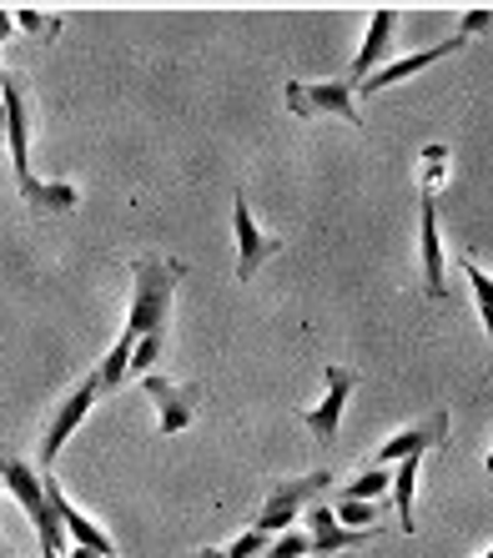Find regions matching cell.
Masks as SVG:
<instances>
[{"label":"cell","instance_id":"9c48e42d","mask_svg":"<svg viewBox=\"0 0 493 558\" xmlns=\"http://www.w3.org/2000/svg\"><path fill=\"white\" fill-rule=\"evenodd\" d=\"M352 388H358V373H348V367H327V392H323V403L302 413L308 433L323 442V448L338 438V423H342V408H348V392H352Z\"/></svg>","mask_w":493,"mask_h":558},{"label":"cell","instance_id":"ba28073f","mask_svg":"<svg viewBox=\"0 0 493 558\" xmlns=\"http://www.w3.org/2000/svg\"><path fill=\"white\" fill-rule=\"evenodd\" d=\"M142 392L156 403V417H161V433H182L187 423L202 408V388H187V383H171L167 373H146Z\"/></svg>","mask_w":493,"mask_h":558},{"label":"cell","instance_id":"9a60e30c","mask_svg":"<svg viewBox=\"0 0 493 558\" xmlns=\"http://www.w3.org/2000/svg\"><path fill=\"white\" fill-rule=\"evenodd\" d=\"M388 488H393V473L388 468H373L363 478H352L348 488H342V498H348V504H373V498H383Z\"/></svg>","mask_w":493,"mask_h":558},{"label":"cell","instance_id":"4fadbf2b","mask_svg":"<svg viewBox=\"0 0 493 558\" xmlns=\"http://www.w3.org/2000/svg\"><path fill=\"white\" fill-rule=\"evenodd\" d=\"M393 26H398V11L393 5H383V11H373V21H368V36L363 46H358V56L348 61V81L358 86V81H368V71H373L383 56L393 51Z\"/></svg>","mask_w":493,"mask_h":558},{"label":"cell","instance_id":"83f0119b","mask_svg":"<svg viewBox=\"0 0 493 558\" xmlns=\"http://www.w3.org/2000/svg\"><path fill=\"white\" fill-rule=\"evenodd\" d=\"M483 473H493V453H489V458H483Z\"/></svg>","mask_w":493,"mask_h":558},{"label":"cell","instance_id":"7c38bea8","mask_svg":"<svg viewBox=\"0 0 493 558\" xmlns=\"http://www.w3.org/2000/svg\"><path fill=\"white\" fill-rule=\"evenodd\" d=\"M468 46V36H448L443 46H423V51H413V56H402V61H388V71H373V76L363 81V96H377V92H388V86H398V81H408V76H418L423 65H433V61H443V56H458Z\"/></svg>","mask_w":493,"mask_h":558},{"label":"cell","instance_id":"cb8c5ba5","mask_svg":"<svg viewBox=\"0 0 493 558\" xmlns=\"http://www.w3.org/2000/svg\"><path fill=\"white\" fill-rule=\"evenodd\" d=\"M11 36H15V15H11V11H0V46H5Z\"/></svg>","mask_w":493,"mask_h":558},{"label":"cell","instance_id":"30bf717a","mask_svg":"<svg viewBox=\"0 0 493 558\" xmlns=\"http://www.w3.org/2000/svg\"><path fill=\"white\" fill-rule=\"evenodd\" d=\"M438 442H448V413H433V417H423L418 428L393 433V438L377 448V463L393 468V463H402V458H423L429 448H438Z\"/></svg>","mask_w":493,"mask_h":558},{"label":"cell","instance_id":"6da1fadb","mask_svg":"<svg viewBox=\"0 0 493 558\" xmlns=\"http://www.w3.org/2000/svg\"><path fill=\"white\" fill-rule=\"evenodd\" d=\"M177 282H182V262H177V257H136V262H131V312H127V327H121L117 348L106 352V363L96 367L101 392H117L121 388V377H127V367H131L136 342L167 338L171 292H177Z\"/></svg>","mask_w":493,"mask_h":558},{"label":"cell","instance_id":"8fae6325","mask_svg":"<svg viewBox=\"0 0 493 558\" xmlns=\"http://www.w3.org/2000/svg\"><path fill=\"white\" fill-rule=\"evenodd\" d=\"M418 221H423V292H429V302H448V282H443L438 202H433V196H418Z\"/></svg>","mask_w":493,"mask_h":558},{"label":"cell","instance_id":"8992f818","mask_svg":"<svg viewBox=\"0 0 493 558\" xmlns=\"http://www.w3.org/2000/svg\"><path fill=\"white\" fill-rule=\"evenodd\" d=\"M96 398H106V392H101V377H96V373H86V377H81V388H71L61 398V408L51 413V428H46V442H40V473L56 463V453H61L65 442H71V433L86 423V413L96 408Z\"/></svg>","mask_w":493,"mask_h":558},{"label":"cell","instance_id":"52a82bcc","mask_svg":"<svg viewBox=\"0 0 493 558\" xmlns=\"http://www.w3.org/2000/svg\"><path fill=\"white\" fill-rule=\"evenodd\" d=\"M232 232H237V282H252L262 272V262H273L282 252V236H267L246 207V196L237 192L232 202Z\"/></svg>","mask_w":493,"mask_h":558},{"label":"cell","instance_id":"603a6c76","mask_svg":"<svg viewBox=\"0 0 493 558\" xmlns=\"http://www.w3.org/2000/svg\"><path fill=\"white\" fill-rule=\"evenodd\" d=\"M15 26H26V31H36V36H40V26H46V21H40L36 11H15Z\"/></svg>","mask_w":493,"mask_h":558},{"label":"cell","instance_id":"e0dca14e","mask_svg":"<svg viewBox=\"0 0 493 558\" xmlns=\"http://www.w3.org/2000/svg\"><path fill=\"white\" fill-rule=\"evenodd\" d=\"M464 272H468V282H473V298H479V312H483V332H489V342H493V277L483 272L479 262H468Z\"/></svg>","mask_w":493,"mask_h":558},{"label":"cell","instance_id":"4316f807","mask_svg":"<svg viewBox=\"0 0 493 558\" xmlns=\"http://www.w3.org/2000/svg\"><path fill=\"white\" fill-rule=\"evenodd\" d=\"M0 558H15V554H11V544H5V538H0Z\"/></svg>","mask_w":493,"mask_h":558},{"label":"cell","instance_id":"5bb4252c","mask_svg":"<svg viewBox=\"0 0 493 558\" xmlns=\"http://www.w3.org/2000/svg\"><path fill=\"white\" fill-rule=\"evenodd\" d=\"M377 529H342L338 523V513L333 508H323V504H312L308 508V538H312V554H342V548H352V544H368Z\"/></svg>","mask_w":493,"mask_h":558},{"label":"cell","instance_id":"ffe728a7","mask_svg":"<svg viewBox=\"0 0 493 558\" xmlns=\"http://www.w3.org/2000/svg\"><path fill=\"white\" fill-rule=\"evenodd\" d=\"M227 558H257V554H267V533H257V529H242L232 538V544L221 548Z\"/></svg>","mask_w":493,"mask_h":558},{"label":"cell","instance_id":"ac0fdd59","mask_svg":"<svg viewBox=\"0 0 493 558\" xmlns=\"http://www.w3.org/2000/svg\"><path fill=\"white\" fill-rule=\"evenodd\" d=\"M308 554H312L308 533L287 529V533H277V538H267V554H262V558H308Z\"/></svg>","mask_w":493,"mask_h":558},{"label":"cell","instance_id":"f546056e","mask_svg":"<svg viewBox=\"0 0 493 558\" xmlns=\"http://www.w3.org/2000/svg\"><path fill=\"white\" fill-rule=\"evenodd\" d=\"M308 558H312V554H308Z\"/></svg>","mask_w":493,"mask_h":558},{"label":"cell","instance_id":"3957f363","mask_svg":"<svg viewBox=\"0 0 493 558\" xmlns=\"http://www.w3.org/2000/svg\"><path fill=\"white\" fill-rule=\"evenodd\" d=\"M0 483L11 488V498L21 504V513L31 519V529H36L40 538V558H61L65 554V529L61 519H56L51 498H46V483H40V473L26 463V458L15 453H0Z\"/></svg>","mask_w":493,"mask_h":558},{"label":"cell","instance_id":"4dcf8cb0","mask_svg":"<svg viewBox=\"0 0 493 558\" xmlns=\"http://www.w3.org/2000/svg\"><path fill=\"white\" fill-rule=\"evenodd\" d=\"M338 558H342V554H338Z\"/></svg>","mask_w":493,"mask_h":558},{"label":"cell","instance_id":"2e32d148","mask_svg":"<svg viewBox=\"0 0 493 558\" xmlns=\"http://www.w3.org/2000/svg\"><path fill=\"white\" fill-rule=\"evenodd\" d=\"M448 177V146H423V177H418V186H423V196L438 192V182Z\"/></svg>","mask_w":493,"mask_h":558},{"label":"cell","instance_id":"484cf974","mask_svg":"<svg viewBox=\"0 0 493 558\" xmlns=\"http://www.w3.org/2000/svg\"><path fill=\"white\" fill-rule=\"evenodd\" d=\"M65 558H96V554H92V548H76V544H71V548H65Z\"/></svg>","mask_w":493,"mask_h":558},{"label":"cell","instance_id":"d6986e66","mask_svg":"<svg viewBox=\"0 0 493 558\" xmlns=\"http://www.w3.org/2000/svg\"><path fill=\"white\" fill-rule=\"evenodd\" d=\"M333 513H338V523L342 529H377V508L373 504H348V498H342V508H333Z\"/></svg>","mask_w":493,"mask_h":558},{"label":"cell","instance_id":"5b68a950","mask_svg":"<svg viewBox=\"0 0 493 558\" xmlns=\"http://www.w3.org/2000/svg\"><path fill=\"white\" fill-rule=\"evenodd\" d=\"M287 111L298 121L308 117H342L348 126L363 131V111L352 106V81L338 76V81H317V86H308V81H287Z\"/></svg>","mask_w":493,"mask_h":558},{"label":"cell","instance_id":"f1b7e54d","mask_svg":"<svg viewBox=\"0 0 493 558\" xmlns=\"http://www.w3.org/2000/svg\"><path fill=\"white\" fill-rule=\"evenodd\" d=\"M483 373H493V352H489V367H483Z\"/></svg>","mask_w":493,"mask_h":558},{"label":"cell","instance_id":"7402d4cb","mask_svg":"<svg viewBox=\"0 0 493 558\" xmlns=\"http://www.w3.org/2000/svg\"><path fill=\"white\" fill-rule=\"evenodd\" d=\"M483 26H493V11H468V15H464V31H458V36H473V31H483Z\"/></svg>","mask_w":493,"mask_h":558},{"label":"cell","instance_id":"277c9868","mask_svg":"<svg viewBox=\"0 0 493 558\" xmlns=\"http://www.w3.org/2000/svg\"><path fill=\"white\" fill-rule=\"evenodd\" d=\"M327 483H333V473H327V468H317V473H302V478H282L273 494H267V504H262V513L252 519V529L267 533V538L287 533L302 508H312V498L327 494Z\"/></svg>","mask_w":493,"mask_h":558},{"label":"cell","instance_id":"44dd1931","mask_svg":"<svg viewBox=\"0 0 493 558\" xmlns=\"http://www.w3.org/2000/svg\"><path fill=\"white\" fill-rule=\"evenodd\" d=\"M161 342L167 338H146V342H136V352H131V367L127 373H156V363H161Z\"/></svg>","mask_w":493,"mask_h":558},{"label":"cell","instance_id":"7a4b0ae2","mask_svg":"<svg viewBox=\"0 0 493 558\" xmlns=\"http://www.w3.org/2000/svg\"><path fill=\"white\" fill-rule=\"evenodd\" d=\"M0 96H5V146L15 161V192L26 196L31 211H76L81 186L76 182H36L31 171V106L15 76H0Z\"/></svg>","mask_w":493,"mask_h":558},{"label":"cell","instance_id":"d4e9b609","mask_svg":"<svg viewBox=\"0 0 493 558\" xmlns=\"http://www.w3.org/2000/svg\"><path fill=\"white\" fill-rule=\"evenodd\" d=\"M182 558H227L221 548H202V554H182Z\"/></svg>","mask_w":493,"mask_h":558}]
</instances>
